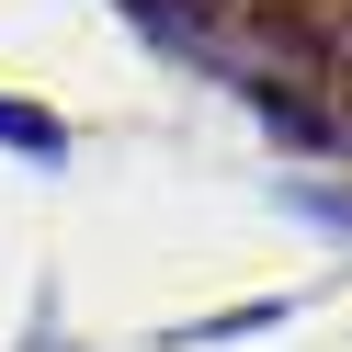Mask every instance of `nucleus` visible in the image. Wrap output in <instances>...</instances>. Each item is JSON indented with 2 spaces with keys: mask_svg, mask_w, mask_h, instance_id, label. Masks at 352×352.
<instances>
[{
  "mask_svg": "<svg viewBox=\"0 0 352 352\" xmlns=\"http://www.w3.org/2000/svg\"><path fill=\"white\" fill-rule=\"evenodd\" d=\"M0 148H23V160H69V125H57L46 102H12V91H0Z\"/></svg>",
  "mask_w": 352,
  "mask_h": 352,
  "instance_id": "1",
  "label": "nucleus"
},
{
  "mask_svg": "<svg viewBox=\"0 0 352 352\" xmlns=\"http://www.w3.org/2000/svg\"><path fill=\"white\" fill-rule=\"evenodd\" d=\"M284 205H296V216H318V228H341V239H352V193H329V182H296V193H284Z\"/></svg>",
  "mask_w": 352,
  "mask_h": 352,
  "instance_id": "2",
  "label": "nucleus"
},
{
  "mask_svg": "<svg viewBox=\"0 0 352 352\" xmlns=\"http://www.w3.org/2000/svg\"><path fill=\"white\" fill-rule=\"evenodd\" d=\"M341 91H352V46H341Z\"/></svg>",
  "mask_w": 352,
  "mask_h": 352,
  "instance_id": "3",
  "label": "nucleus"
}]
</instances>
